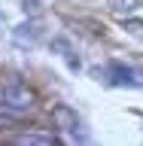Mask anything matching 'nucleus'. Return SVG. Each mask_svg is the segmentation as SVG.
Returning a JSON list of instances; mask_svg holds the SVG:
<instances>
[{"mask_svg": "<svg viewBox=\"0 0 143 146\" xmlns=\"http://www.w3.org/2000/svg\"><path fill=\"white\" fill-rule=\"evenodd\" d=\"M52 49H55V52H61V58L70 64V67H79V58L73 55V49H70L67 40H52Z\"/></svg>", "mask_w": 143, "mask_h": 146, "instance_id": "423d86ee", "label": "nucleus"}, {"mask_svg": "<svg viewBox=\"0 0 143 146\" xmlns=\"http://www.w3.org/2000/svg\"><path fill=\"white\" fill-rule=\"evenodd\" d=\"M110 6L116 9V12H131L137 6V0H110Z\"/></svg>", "mask_w": 143, "mask_h": 146, "instance_id": "0eeeda50", "label": "nucleus"}, {"mask_svg": "<svg viewBox=\"0 0 143 146\" xmlns=\"http://www.w3.org/2000/svg\"><path fill=\"white\" fill-rule=\"evenodd\" d=\"M37 40H40V21H37V18H31V21H25V25H18L15 31H12V43H15L18 49H31Z\"/></svg>", "mask_w": 143, "mask_h": 146, "instance_id": "7ed1b4c3", "label": "nucleus"}, {"mask_svg": "<svg viewBox=\"0 0 143 146\" xmlns=\"http://www.w3.org/2000/svg\"><path fill=\"white\" fill-rule=\"evenodd\" d=\"M94 76L104 79L107 85H119V88H143V70L122 61H110L107 67H98Z\"/></svg>", "mask_w": 143, "mask_h": 146, "instance_id": "f257e3e1", "label": "nucleus"}, {"mask_svg": "<svg viewBox=\"0 0 143 146\" xmlns=\"http://www.w3.org/2000/svg\"><path fill=\"white\" fill-rule=\"evenodd\" d=\"M52 122L61 131H67V134H76V128H79V119H76V113L70 107H55L52 110Z\"/></svg>", "mask_w": 143, "mask_h": 146, "instance_id": "20e7f679", "label": "nucleus"}, {"mask_svg": "<svg viewBox=\"0 0 143 146\" xmlns=\"http://www.w3.org/2000/svg\"><path fill=\"white\" fill-rule=\"evenodd\" d=\"M34 100H37L34 91L27 88L25 82H9L6 88H3V94H0V107L9 116H25V113L34 110Z\"/></svg>", "mask_w": 143, "mask_h": 146, "instance_id": "f03ea898", "label": "nucleus"}, {"mask_svg": "<svg viewBox=\"0 0 143 146\" xmlns=\"http://www.w3.org/2000/svg\"><path fill=\"white\" fill-rule=\"evenodd\" d=\"M58 137L55 134H40V131H27V134H18L15 143L18 146H52Z\"/></svg>", "mask_w": 143, "mask_h": 146, "instance_id": "39448f33", "label": "nucleus"}]
</instances>
